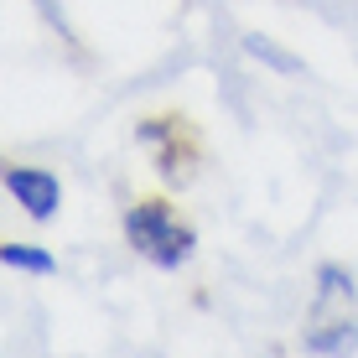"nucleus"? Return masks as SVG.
Returning a JSON list of instances; mask_svg holds the SVG:
<instances>
[{"instance_id":"1","label":"nucleus","mask_w":358,"mask_h":358,"mask_svg":"<svg viewBox=\"0 0 358 358\" xmlns=\"http://www.w3.org/2000/svg\"><path fill=\"white\" fill-rule=\"evenodd\" d=\"M301 343L317 358H348L358 348V286L343 265L317 270V291H312V306H306Z\"/></svg>"},{"instance_id":"2","label":"nucleus","mask_w":358,"mask_h":358,"mask_svg":"<svg viewBox=\"0 0 358 358\" xmlns=\"http://www.w3.org/2000/svg\"><path fill=\"white\" fill-rule=\"evenodd\" d=\"M125 239H130V250L145 255L151 265L177 270V265L192 255L197 234L177 218V208H171V203H162V197H145V203H135L130 213H125Z\"/></svg>"},{"instance_id":"3","label":"nucleus","mask_w":358,"mask_h":358,"mask_svg":"<svg viewBox=\"0 0 358 358\" xmlns=\"http://www.w3.org/2000/svg\"><path fill=\"white\" fill-rule=\"evenodd\" d=\"M6 192L16 197L31 218H52L57 208H63V182H57L52 171H42V166H10L6 171Z\"/></svg>"},{"instance_id":"4","label":"nucleus","mask_w":358,"mask_h":358,"mask_svg":"<svg viewBox=\"0 0 358 358\" xmlns=\"http://www.w3.org/2000/svg\"><path fill=\"white\" fill-rule=\"evenodd\" d=\"M0 260L10 270H31V275H52V255L47 250H31V244H0Z\"/></svg>"}]
</instances>
